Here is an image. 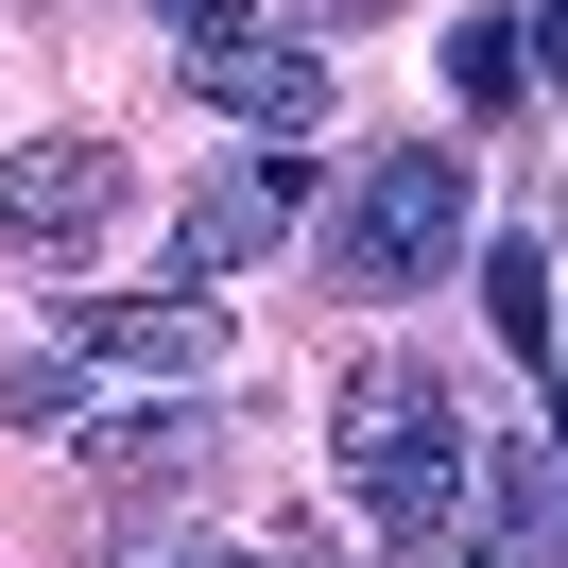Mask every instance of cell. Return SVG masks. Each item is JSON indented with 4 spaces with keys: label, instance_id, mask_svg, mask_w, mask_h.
Instances as JSON below:
<instances>
[{
    "label": "cell",
    "instance_id": "cell-1",
    "mask_svg": "<svg viewBox=\"0 0 568 568\" xmlns=\"http://www.w3.org/2000/svg\"><path fill=\"white\" fill-rule=\"evenodd\" d=\"M327 465H345V499L396 534V551H430V534H465V483H483V448H465L448 379H430L414 345H362L345 379H327Z\"/></svg>",
    "mask_w": 568,
    "mask_h": 568
},
{
    "label": "cell",
    "instance_id": "cell-2",
    "mask_svg": "<svg viewBox=\"0 0 568 568\" xmlns=\"http://www.w3.org/2000/svg\"><path fill=\"white\" fill-rule=\"evenodd\" d=\"M465 258V155L448 139H396L379 173L345 190V224H327V276L345 293H430Z\"/></svg>",
    "mask_w": 568,
    "mask_h": 568
},
{
    "label": "cell",
    "instance_id": "cell-3",
    "mask_svg": "<svg viewBox=\"0 0 568 568\" xmlns=\"http://www.w3.org/2000/svg\"><path fill=\"white\" fill-rule=\"evenodd\" d=\"M190 104H224L242 139H311L327 121V52L276 36V18H207V36H190Z\"/></svg>",
    "mask_w": 568,
    "mask_h": 568
},
{
    "label": "cell",
    "instance_id": "cell-4",
    "mask_svg": "<svg viewBox=\"0 0 568 568\" xmlns=\"http://www.w3.org/2000/svg\"><path fill=\"white\" fill-rule=\"evenodd\" d=\"M70 345L87 362H121V379H224V362H242V327L207 311V293H70Z\"/></svg>",
    "mask_w": 568,
    "mask_h": 568
},
{
    "label": "cell",
    "instance_id": "cell-5",
    "mask_svg": "<svg viewBox=\"0 0 568 568\" xmlns=\"http://www.w3.org/2000/svg\"><path fill=\"white\" fill-rule=\"evenodd\" d=\"M104 207H121V139H18L0 155V242L70 258V242H104Z\"/></svg>",
    "mask_w": 568,
    "mask_h": 568
},
{
    "label": "cell",
    "instance_id": "cell-6",
    "mask_svg": "<svg viewBox=\"0 0 568 568\" xmlns=\"http://www.w3.org/2000/svg\"><path fill=\"white\" fill-rule=\"evenodd\" d=\"M293 155H224L207 190H190V224H173V293H207V276H242V258H276V224H293Z\"/></svg>",
    "mask_w": 568,
    "mask_h": 568
},
{
    "label": "cell",
    "instance_id": "cell-7",
    "mask_svg": "<svg viewBox=\"0 0 568 568\" xmlns=\"http://www.w3.org/2000/svg\"><path fill=\"white\" fill-rule=\"evenodd\" d=\"M465 517H483V568H568V448H483V483H465Z\"/></svg>",
    "mask_w": 568,
    "mask_h": 568
},
{
    "label": "cell",
    "instance_id": "cell-8",
    "mask_svg": "<svg viewBox=\"0 0 568 568\" xmlns=\"http://www.w3.org/2000/svg\"><path fill=\"white\" fill-rule=\"evenodd\" d=\"M87 465L139 483V499H173V483H207V414H121V430H87Z\"/></svg>",
    "mask_w": 568,
    "mask_h": 568
},
{
    "label": "cell",
    "instance_id": "cell-9",
    "mask_svg": "<svg viewBox=\"0 0 568 568\" xmlns=\"http://www.w3.org/2000/svg\"><path fill=\"white\" fill-rule=\"evenodd\" d=\"M483 311L551 362V242H534V224H499V242H483Z\"/></svg>",
    "mask_w": 568,
    "mask_h": 568
},
{
    "label": "cell",
    "instance_id": "cell-10",
    "mask_svg": "<svg viewBox=\"0 0 568 568\" xmlns=\"http://www.w3.org/2000/svg\"><path fill=\"white\" fill-rule=\"evenodd\" d=\"M448 87H465V104H517V36H499V18H465V36H448Z\"/></svg>",
    "mask_w": 568,
    "mask_h": 568
},
{
    "label": "cell",
    "instance_id": "cell-11",
    "mask_svg": "<svg viewBox=\"0 0 568 568\" xmlns=\"http://www.w3.org/2000/svg\"><path fill=\"white\" fill-rule=\"evenodd\" d=\"M104 568H258V551H224V534H173V517H155V534H121Z\"/></svg>",
    "mask_w": 568,
    "mask_h": 568
},
{
    "label": "cell",
    "instance_id": "cell-12",
    "mask_svg": "<svg viewBox=\"0 0 568 568\" xmlns=\"http://www.w3.org/2000/svg\"><path fill=\"white\" fill-rule=\"evenodd\" d=\"M258 568H345V534H327V517H276V534H258Z\"/></svg>",
    "mask_w": 568,
    "mask_h": 568
},
{
    "label": "cell",
    "instance_id": "cell-13",
    "mask_svg": "<svg viewBox=\"0 0 568 568\" xmlns=\"http://www.w3.org/2000/svg\"><path fill=\"white\" fill-rule=\"evenodd\" d=\"M568 70V0H534V87H551Z\"/></svg>",
    "mask_w": 568,
    "mask_h": 568
},
{
    "label": "cell",
    "instance_id": "cell-14",
    "mask_svg": "<svg viewBox=\"0 0 568 568\" xmlns=\"http://www.w3.org/2000/svg\"><path fill=\"white\" fill-rule=\"evenodd\" d=\"M396 568H483V551H465V534H430V551H396Z\"/></svg>",
    "mask_w": 568,
    "mask_h": 568
}]
</instances>
